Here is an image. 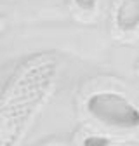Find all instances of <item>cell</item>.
<instances>
[{
    "label": "cell",
    "mask_w": 139,
    "mask_h": 146,
    "mask_svg": "<svg viewBox=\"0 0 139 146\" xmlns=\"http://www.w3.org/2000/svg\"><path fill=\"white\" fill-rule=\"evenodd\" d=\"M108 144H110V141L106 137H96V136H92V137H87L85 139V146H108Z\"/></svg>",
    "instance_id": "3"
},
{
    "label": "cell",
    "mask_w": 139,
    "mask_h": 146,
    "mask_svg": "<svg viewBox=\"0 0 139 146\" xmlns=\"http://www.w3.org/2000/svg\"><path fill=\"white\" fill-rule=\"evenodd\" d=\"M116 25L122 30H134L139 25V0H124L116 11Z\"/></svg>",
    "instance_id": "2"
},
{
    "label": "cell",
    "mask_w": 139,
    "mask_h": 146,
    "mask_svg": "<svg viewBox=\"0 0 139 146\" xmlns=\"http://www.w3.org/2000/svg\"><path fill=\"white\" fill-rule=\"evenodd\" d=\"M77 5L83 11H91L96 5V0H77Z\"/></svg>",
    "instance_id": "4"
},
{
    "label": "cell",
    "mask_w": 139,
    "mask_h": 146,
    "mask_svg": "<svg viewBox=\"0 0 139 146\" xmlns=\"http://www.w3.org/2000/svg\"><path fill=\"white\" fill-rule=\"evenodd\" d=\"M87 110L97 118L116 127H137L139 111L125 98L111 92L94 94L87 101Z\"/></svg>",
    "instance_id": "1"
}]
</instances>
